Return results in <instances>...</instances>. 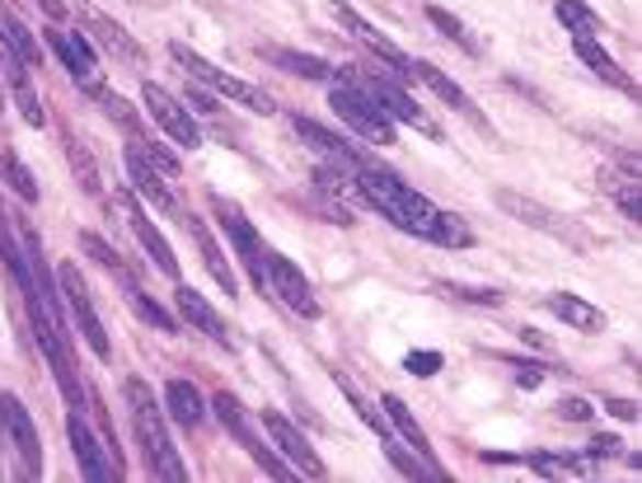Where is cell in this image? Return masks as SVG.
<instances>
[{"mask_svg": "<svg viewBox=\"0 0 642 483\" xmlns=\"http://www.w3.org/2000/svg\"><path fill=\"white\" fill-rule=\"evenodd\" d=\"M352 183H357L361 202H371L375 212L385 221H394L398 231L418 235V239H427V245H441V249H470L474 245V235H470V226H464L460 216H450V212H441L437 202L413 193V188L380 160H367L361 169H352Z\"/></svg>", "mask_w": 642, "mask_h": 483, "instance_id": "obj_1", "label": "cell"}, {"mask_svg": "<svg viewBox=\"0 0 642 483\" xmlns=\"http://www.w3.org/2000/svg\"><path fill=\"white\" fill-rule=\"evenodd\" d=\"M123 394H127L132 427H136V441H142V451H146L150 474H155V479H165V483H188V464L179 460V451H173V441H169V423H165V408L155 404L150 385L142 381V375H132Z\"/></svg>", "mask_w": 642, "mask_h": 483, "instance_id": "obj_2", "label": "cell"}, {"mask_svg": "<svg viewBox=\"0 0 642 483\" xmlns=\"http://www.w3.org/2000/svg\"><path fill=\"white\" fill-rule=\"evenodd\" d=\"M169 57L183 66L188 76H193L198 85H206V90H216V94H225L230 103H239V109H249V113H272V99L263 94V90H254L249 80H239V76H230V71H221L216 61H206V57H198L193 47H183V43H169Z\"/></svg>", "mask_w": 642, "mask_h": 483, "instance_id": "obj_3", "label": "cell"}, {"mask_svg": "<svg viewBox=\"0 0 642 483\" xmlns=\"http://www.w3.org/2000/svg\"><path fill=\"white\" fill-rule=\"evenodd\" d=\"M352 80L361 85V90H367L371 99H375V109L380 113H385L390 117V123H394V117H398V123H408L413 132H423V136H431V142H437V136H441V127L437 123H431V117L418 109V99H413L408 90H404V85H398V80H404V76H390V71H352Z\"/></svg>", "mask_w": 642, "mask_h": 483, "instance_id": "obj_4", "label": "cell"}, {"mask_svg": "<svg viewBox=\"0 0 642 483\" xmlns=\"http://www.w3.org/2000/svg\"><path fill=\"white\" fill-rule=\"evenodd\" d=\"M328 103H334V113H338L352 132L367 136V142H375V146H390V142H394V123L375 109V99H371L367 90H361L357 80L334 85V90H328Z\"/></svg>", "mask_w": 642, "mask_h": 483, "instance_id": "obj_5", "label": "cell"}, {"mask_svg": "<svg viewBox=\"0 0 642 483\" xmlns=\"http://www.w3.org/2000/svg\"><path fill=\"white\" fill-rule=\"evenodd\" d=\"M0 433L10 437L14 474H20V479H38L43 474V441H38V427H33L29 408L14 400V394H0Z\"/></svg>", "mask_w": 642, "mask_h": 483, "instance_id": "obj_6", "label": "cell"}, {"mask_svg": "<svg viewBox=\"0 0 642 483\" xmlns=\"http://www.w3.org/2000/svg\"><path fill=\"white\" fill-rule=\"evenodd\" d=\"M66 437H71L76 460H80V474L90 479V483H117V479L127 474L113 446L99 441V437L90 433V423H85V408H71V413H66Z\"/></svg>", "mask_w": 642, "mask_h": 483, "instance_id": "obj_7", "label": "cell"}, {"mask_svg": "<svg viewBox=\"0 0 642 483\" xmlns=\"http://www.w3.org/2000/svg\"><path fill=\"white\" fill-rule=\"evenodd\" d=\"M57 291H61L66 310H71V315H76L80 334H85V342H90V348H94V357H99V361H109V357H113L109 329H103L99 310H94V301H90V287H85V278H80V268H76V263H61V268H57Z\"/></svg>", "mask_w": 642, "mask_h": 483, "instance_id": "obj_8", "label": "cell"}, {"mask_svg": "<svg viewBox=\"0 0 642 483\" xmlns=\"http://www.w3.org/2000/svg\"><path fill=\"white\" fill-rule=\"evenodd\" d=\"M212 212H216V221H221V231H225V239L235 245V254H239V263L249 268V278H254V287L263 291L268 287V263H263V245H258V235H254V226H249V216L239 212L235 202H225V198H216L212 202Z\"/></svg>", "mask_w": 642, "mask_h": 483, "instance_id": "obj_9", "label": "cell"}, {"mask_svg": "<svg viewBox=\"0 0 642 483\" xmlns=\"http://www.w3.org/2000/svg\"><path fill=\"white\" fill-rule=\"evenodd\" d=\"M142 103H146V113L155 117V123H160L173 142H179L183 150H198L202 146V127L193 123V113H188V103L183 99H173L165 85H142Z\"/></svg>", "mask_w": 642, "mask_h": 483, "instance_id": "obj_10", "label": "cell"}, {"mask_svg": "<svg viewBox=\"0 0 642 483\" xmlns=\"http://www.w3.org/2000/svg\"><path fill=\"white\" fill-rule=\"evenodd\" d=\"M29 71H33V66L10 47L5 29H0V80H5L10 99L20 103V117H24V123H29V127H43V123H47V113H43V99H38V90H33Z\"/></svg>", "mask_w": 642, "mask_h": 483, "instance_id": "obj_11", "label": "cell"}, {"mask_svg": "<svg viewBox=\"0 0 642 483\" xmlns=\"http://www.w3.org/2000/svg\"><path fill=\"white\" fill-rule=\"evenodd\" d=\"M497 206H502V212H511L516 221H526V226L553 235V239H567V245H577V249L586 245V235L577 231V221L549 212V206L534 202V198H520V193H511V188H497Z\"/></svg>", "mask_w": 642, "mask_h": 483, "instance_id": "obj_12", "label": "cell"}, {"mask_svg": "<svg viewBox=\"0 0 642 483\" xmlns=\"http://www.w3.org/2000/svg\"><path fill=\"white\" fill-rule=\"evenodd\" d=\"M263 263H268V287L277 291V301H282L286 310H296V315H305V319H315L319 301H315V291H309V282L301 278V268L277 249H263Z\"/></svg>", "mask_w": 642, "mask_h": 483, "instance_id": "obj_13", "label": "cell"}, {"mask_svg": "<svg viewBox=\"0 0 642 483\" xmlns=\"http://www.w3.org/2000/svg\"><path fill=\"white\" fill-rule=\"evenodd\" d=\"M263 433L272 437V446L286 456V464H291L296 474H305V479H328V464H324L315 451H309V441H305L277 408H263Z\"/></svg>", "mask_w": 642, "mask_h": 483, "instance_id": "obj_14", "label": "cell"}, {"mask_svg": "<svg viewBox=\"0 0 642 483\" xmlns=\"http://www.w3.org/2000/svg\"><path fill=\"white\" fill-rule=\"evenodd\" d=\"M291 127H296V136L309 146V150H319L324 160H334L342 175H352V169H361L371 160L367 150H357L347 136H338V132H328V127H319V123H309V117H301V113H291Z\"/></svg>", "mask_w": 642, "mask_h": 483, "instance_id": "obj_15", "label": "cell"}, {"mask_svg": "<svg viewBox=\"0 0 642 483\" xmlns=\"http://www.w3.org/2000/svg\"><path fill=\"white\" fill-rule=\"evenodd\" d=\"M380 413H385V423L394 427L398 437H404V446H413V456H418V460L427 464L431 483H446V470L437 464V451H431V441H427V433L418 427V418L408 413V404L398 400V394H385V400H380Z\"/></svg>", "mask_w": 642, "mask_h": 483, "instance_id": "obj_16", "label": "cell"}, {"mask_svg": "<svg viewBox=\"0 0 642 483\" xmlns=\"http://www.w3.org/2000/svg\"><path fill=\"white\" fill-rule=\"evenodd\" d=\"M43 38L52 43V52H57V57H61L66 71H71V76L85 85V90L94 94V90H99V61H94L90 43H85L80 33H66V29H47Z\"/></svg>", "mask_w": 642, "mask_h": 483, "instance_id": "obj_17", "label": "cell"}, {"mask_svg": "<svg viewBox=\"0 0 642 483\" xmlns=\"http://www.w3.org/2000/svg\"><path fill=\"white\" fill-rule=\"evenodd\" d=\"M127 175H132V183H136V198L142 202H150L155 212H179V202H173V193L165 188V179H160V169H155L142 150H127Z\"/></svg>", "mask_w": 642, "mask_h": 483, "instance_id": "obj_18", "label": "cell"}, {"mask_svg": "<svg viewBox=\"0 0 642 483\" xmlns=\"http://www.w3.org/2000/svg\"><path fill=\"white\" fill-rule=\"evenodd\" d=\"M338 20H342L347 29H352V33H357V38H361V43H367V47H371V52H375V57H380V61H385V66H394V71H398V76H408V61H413V57H408V52H404V47H394V43H390V38H385V33H380V29L371 24V20H361V14H357V10H347V5H338Z\"/></svg>", "mask_w": 642, "mask_h": 483, "instance_id": "obj_19", "label": "cell"}, {"mask_svg": "<svg viewBox=\"0 0 642 483\" xmlns=\"http://www.w3.org/2000/svg\"><path fill=\"white\" fill-rule=\"evenodd\" d=\"M76 14H80L85 24H90V33H94V38L109 47V52H117V57H142V47H136L132 33H127L123 24H113L99 5H90V0H76Z\"/></svg>", "mask_w": 642, "mask_h": 483, "instance_id": "obj_20", "label": "cell"}, {"mask_svg": "<svg viewBox=\"0 0 642 483\" xmlns=\"http://www.w3.org/2000/svg\"><path fill=\"white\" fill-rule=\"evenodd\" d=\"M173 305H179V319H183V324H193V329H202L212 342H225V348H230V334H225V319L212 310V301H202L198 291L179 287V291H173Z\"/></svg>", "mask_w": 642, "mask_h": 483, "instance_id": "obj_21", "label": "cell"}, {"mask_svg": "<svg viewBox=\"0 0 642 483\" xmlns=\"http://www.w3.org/2000/svg\"><path fill=\"white\" fill-rule=\"evenodd\" d=\"M127 221H132V231H136V239H142V249L150 254V263L165 272V278H179V258H173V249H169V239L150 226V216L142 212L136 202H127Z\"/></svg>", "mask_w": 642, "mask_h": 483, "instance_id": "obj_22", "label": "cell"}, {"mask_svg": "<svg viewBox=\"0 0 642 483\" xmlns=\"http://www.w3.org/2000/svg\"><path fill=\"white\" fill-rule=\"evenodd\" d=\"M183 226L193 231L198 249H202V263H206V272H212V278H216V287H225V296H235V291H239V282H235V268H230V258H225V254H221V245H216V235L206 231L198 216H188Z\"/></svg>", "mask_w": 642, "mask_h": 483, "instance_id": "obj_23", "label": "cell"}, {"mask_svg": "<svg viewBox=\"0 0 642 483\" xmlns=\"http://www.w3.org/2000/svg\"><path fill=\"white\" fill-rule=\"evenodd\" d=\"M212 408H216V418H221V427H225V433H230V437H235L239 446H245V451H249V456L258 451V446H268L263 437H258V433H254L249 413H245V404H239V400H235V394H225V390H221V394H216V400H212Z\"/></svg>", "mask_w": 642, "mask_h": 483, "instance_id": "obj_24", "label": "cell"}, {"mask_svg": "<svg viewBox=\"0 0 642 483\" xmlns=\"http://www.w3.org/2000/svg\"><path fill=\"white\" fill-rule=\"evenodd\" d=\"M408 76H413V80H423L427 90L437 94L441 103H455V109H460V113H470V117L478 113V109H474V99L464 94L455 80H446V76H441V71H437V66H431V61H418V57H413V61H408Z\"/></svg>", "mask_w": 642, "mask_h": 483, "instance_id": "obj_25", "label": "cell"}, {"mask_svg": "<svg viewBox=\"0 0 642 483\" xmlns=\"http://www.w3.org/2000/svg\"><path fill=\"white\" fill-rule=\"evenodd\" d=\"M549 315H559L563 324H572V329H586V334L605 329V315H600V310H596L592 301L572 296V291H559V296H549Z\"/></svg>", "mask_w": 642, "mask_h": 483, "instance_id": "obj_26", "label": "cell"}, {"mask_svg": "<svg viewBox=\"0 0 642 483\" xmlns=\"http://www.w3.org/2000/svg\"><path fill=\"white\" fill-rule=\"evenodd\" d=\"M165 404H169V418L179 423V427H198V423L206 418L202 394L188 385V381H169V385H165Z\"/></svg>", "mask_w": 642, "mask_h": 483, "instance_id": "obj_27", "label": "cell"}, {"mask_svg": "<svg viewBox=\"0 0 642 483\" xmlns=\"http://www.w3.org/2000/svg\"><path fill=\"white\" fill-rule=\"evenodd\" d=\"M0 188H10L20 202H38V179L10 146H0Z\"/></svg>", "mask_w": 642, "mask_h": 483, "instance_id": "obj_28", "label": "cell"}, {"mask_svg": "<svg viewBox=\"0 0 642 483\" xmlns=\"http://www.w3.org/2000/svg\"><path fill=\"white\" fill-rule=\"evenodd\" d=\"M605 193L619 202V212L642 226V193H638V165H629L623 175H605Z\"/></svg>", "mask_w": 642, "mask_h": 483, "instance_id": "obj_29", "label": "cell"}, {"mask_svg": "<svg viewBox=\"0 0 642 483\" xmlns=\"http://www.w3.org/2000/svg\"><path fill=\"white\" fill-rule=\"evenodd\" d=\"M263 57H268L272 66H282V71H291V76H305V80H328V76H334V66H328L324 57H309V52H286V47H268Z\"/></svg>", "mask_w": 642, "mask_h": 483, "instance_id": "obj_30", "label": "cell"}, {"mask_svg": "<svg viewBox=\"0 0 642 483\" xmlns=\"http://www.w3.org/2000/svg\"><path fill=\"white\" fill-rule=\"evenodd\" d=\"M553 14L563 20V29H572V38H596L600 33V14L586 0H553Z\"/></svg>", "mask_w": 642, "mask_h": 483, "instance_id": "obj_31", "label": "cell"}, {"mask_svg": "<svg viewBox=\"0 0 642 483\" xmlns=\"http://www.w3.org/2000/svg\"><path fill=\"white\" fill-rule=\"evenodd\" d=\"M577 57H582L586 66H592V71H596L600 80H610V85H619V90H633V80H629V76H623V71H619V66H615V57H610V52H605V47H596L592 38H577Z\"/></svg>", "mask_w": 642, "mask_h": 483, "instance_id": "obj_32", "label": "cell"}, {"mask_svg": "<svg viewBox=\"0 0 642 483\" xmlns=\"http://www.w3.org/2000/svg\"><path fill=\"white\" fill-rule=\"evenodd\" d=\"M94 99L103 103V109H109V117H113L117 127H127L132 136H146V123H142V113H136V109H132V103H127L123 94H109V90H103V85H99V90H94Z\"/></svg>", "mask_w": 642, "mask_h": 483, "instance_id": "obj_33", "label": "cell"}, {"mask_svg": "<svg viewBox=\"0 0 642 483\" xmlns=\"http://www.w3.org/2000/svg\"><path fill=\"white\" fill-rule=\"evenodd\" d=\"M427 20L437 24V29H441V33H446V38L455 43V47H464V52H470V57H478V43H474V33L464 29V24L455 20V14H446L441 5H427Z\"/></svg>", "mask_w": 642, "mask_h": 483, "instance_id": "obj_34", "label": "cell"}, {"mask_svg": "<svg viewBox=\"0 0 642 483\" xmlns=\"http://www.w3.org/2000/svg\"><path fill=\"white\" fill-rule=\"evenodd\" d=\"M85 254H90V258H99V263H103V268H109V278H113L117 287H127V282H136V278H132V268L123 263V258H117V249H109V245H103V239H99V235H85Z\"/></svg>", "mask_w": 642, "mask_h": 483, "instance_id": "obj_35", "label": "cell"}, {"mask_svg": "<svg viewBox=\"0 0 642 483\" xmlns=\"http://www.w3.org/2000/svg\"><path fill=\"white\" fill-rule=\"evenodd\" d=\"M385 456H390V464H394V470L398 474H404V479H413V483H431V474H427V464L418 460V456H408V446L404 441H394V437H385Z\"/></svg>", "mask_w": 642, "mask_h": 483, "instance_id": "obj_36", "label": "cell"}, {"mask_svg": "<svg viewBox=\"0 0 642 483\" xmlns=\"http://www.w3.org/2000/svg\"><path fill=\"white\" fill-rule=\"evenodd\" d=\"M520 460L534 464V470L549 474V479H559V474H582V470H586V464H582L577 456H544V451H526Z\"/></svg>", "mask_w": 642, "mask_h": 483, "instance_id": "obj_37", "label": "cell"}, {"mask_svg": "<svg viewBox=\"0 0 642 483\" xmlns=\"http://www.w3.org/2000/svg\"><path fill=\"white\" fill-rule=\"evenodd\" d=\"M0 29H5V38H10V47L20 52V57L29 61V66H38V43H33V33L20 24V20H10V14H0Z\"/></svg>", "mask_w": 642, "mask_h": 483, "instance_id": "obj_38", "label": "cell"}, {"mask_svg": "<svg viewBox=\"0 0 642 483\" xmlns=\"http://www.w3.org/2000/svg\"><path fill=\"white\" fill-rule=\"evenodd\" d=\"M123 291H127V301H132V310H136V315H142V319H150V324H155V329H173V319H169V315H165V310H160V305H155V301H150V296H146V291H142V287H136V282H127Z\"/></svg>", "mask_w": 642, "mask_h": 483, "instance_id": "obj_39", "label": "cell"}, {"mask_svg": "<svg viewBox=\"0 0 642 483\" xmlns=\"http://www.w3.org/2000/svg\"><path fill=\"white\" fill-rule=\"evenodd\" d=\"M66 150H71V169H76L80 188H85V193H90V198H99V169H94V160H90V150H85L80 142H71Z\"/></svg>", "mask_w": 642, "mask_h": 483, "instance_id": "obj_40", "label": "cell"}, {"mask_svg": "<svg viewBox=\"0 0 642 483\" xmlns=\"http://www.w3.org/2000/svg\"><path fill=\"white\" fill-rule=\"evenodd\" d=\"M441 296H455V301H470V305H502V291H483V287H460V282H441L437 287Z\"/></svg>", "mask_w": 642, "mask_h": 483, "instance_id": "obj_41", "label": "cell"}, {"mask_svg": "<svg viewBox=\"0 0 642 483\" xmlns=\"http://www.w3.org/2000/svg\"><path fill=\"white\" fill-rule=\"evenodd\" d=\"M136 150H142L146 160H150L155 169H160V175H179V160H173V155H169L160 142H146V146H136Z\"/></svg>", "mask_w": 642, "mask_h": 483, "instance_id": "obj_42", "label": "cell"}, {"mask_svg": "<svg viewBox=\"0 0 642 483\" xmlns=\"http://www.w3.org/2000/svg\"><path fill=\"white\" fill-rule=\"evenodd\" d=\"M404 367H408L413 375H437V371H441V352H408Z\"/></svg>", "mask_w": 642, "mask_h": 483, "instance_id": "obj_43", "label": "cell"}, {"mask_svg": "<svg viewBox=\"0 0 642 483\" xmlns=\"http://www.w3.org/2000/svg\"><path fill=\"white\" fill-rule=\"evenodd\" d=\"M592 404H586V400H563L559 404V418H567V423H586V418H592Z\"/></svg>", "mask_w": 642, "mask_h": 483, "instance_id": "obj_44", "label": "cell"}, {"mask_svg": "<svg viewBox=\"0 0 642 483\" xmlns=\"http://www.w3.org/2000/svg\"><path fill=\"white\" fill-rule=\"evenodd\" d=\"M605 408H610L619 423H638V418H642V408H638L633 400H605Z\"/></svg>", "mask_w": 642, "mask_h": 483, "instance_id": "obj_45", "label": "cell"}, {"mask_svg": "<svg viewBox=\"0 0 642 483\" xmlns=\"http://www.w3.org/2000/svg\"><path fill=\"white\" fill-rule=\"evenodd\" d=\"M29 5H33V10H43L52 24H61V20H66V0H29Z\"/></svg>", "mask_w": 642, "mask_h": 483, "instance_id": "obj_46", "label": "cell"}, {"mask_svg": "<svg viewBox=\"0 0 642 483\" xmlns=\"http://www.w3.org/2000/svg\"><path fill=\"white\" fill-rule=\"evenodd\" d=\"M188 103H193L198 113H206V117H216L221 109H216V99L212 94H202V90H193V85H188Z\"/></svg>", "mask_w": 642, "mask_h": 483, "instance_id": "obj_47", "label": "cell"}, {"mask_svg": "<svg viewBox=\"0 0 642 483\" xmlns=\"http://www.w3.org/2000/svg\"><path fill=\"white\" fill-rule=\"evenodd\" d=\"M615 451H619V441H615V437H596V441H592V456H596V460L615 456Z\"/></svg>", "mask_w": 642, "mask_h": 483, "instance_id": "obj_48", "label": "cell"}]
</instances>
